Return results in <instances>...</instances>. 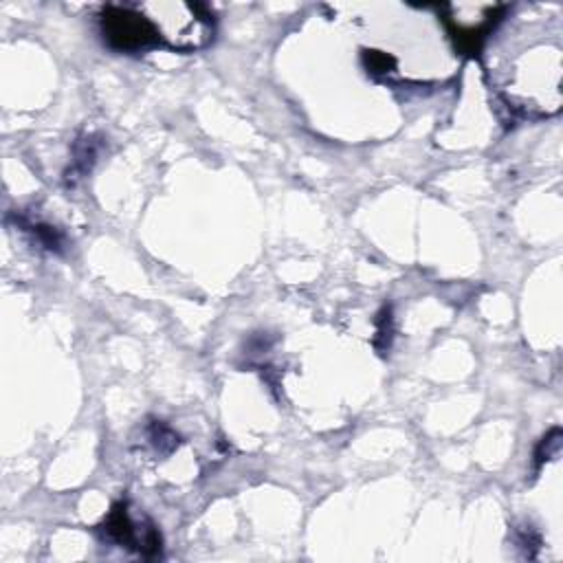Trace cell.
Returning <instances> with one entry per match:
<instances>
[{"instance_id": "1", "label": "cell", "mask_w": 563, "mask_h": 563, "mask_svg": "<svg viewBox=\"0 0 563 563\" xmlns=\"http://www.w3.org/2000/svg\"><path fill=\"white\" fill-rule=\"evenodd\" d=\"M150 22L156 42L172 51L194 53L205 48L216 33L213 11L200 2H136Z\"/></svg>"}, {"instance_id": "2", "label": "cell", "mask_w": 563, "mask_h": 563, "mask_svg": "<svg viewBox=\"0 0 563 563\" xmlns=\"http://www.w3.org/2000/svg\"><path fill=\"white\" fill-rule=\"evenodd\" d=\"M103 42L119 53H139L156 42V35L136 4H108L99 13Z\"/></svg>"}, {"instance_id": "3", "label": "cell", "mask_w": 563, "mask_h": 563, "mask_svg": "<svg viewBox=\"0 0 563 563\" xmlns=\"http://www.w3.org/2000/svg\"><path fill=\"white\" fill-rule=\"evenodd\" d=\"M103 541H110L139 556H156L161 552V534L147 517L132 515L125 501L117 504L99 526Z\"/></svg>"}, {"instance_id": "4", "label": "cell", "mask_w": 563, "mask_h": 563, "mask_svg": "<svg viewBox=\"0 0 563 563\" xmlns=\"http://www.w3.org/2000/svg\"><path fill=\"white\" fill-rule=\"evenodd\" d=\"M559 449H561V431H559V429H552V433L545 435V438L541 440L539 449H537V455H534V457H537V468H539L543 462L556 457V455H559Z\"/></svg>"}]
</instances>
